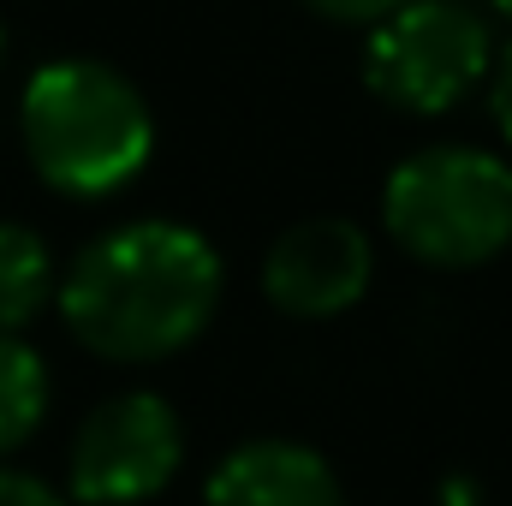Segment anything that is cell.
<instances>
[{"mask_svg":"<svg viewBox=\"0 0 512 506\" xmlns=\"http://www.w3.org/2000/svg\"><path fill=\"white\" fill-rule=\"evenodd\" d=\"M221 251L185 221H126L72 256L54 304L102 364H161L203 340L221 310Z\"/></svg>","mask_w":512,"mask_h":506,"instance_id":"6da1fadb","label":"cell"},{"mask_svg":"<svg viewBox=\"0 0 512 506\" xmlns=\"http://www.w3.org/2000/svg\"><path fill=\"white\" fill-rule=\"evenodd\" d=\"M18 137L36 179L60 197L102 203L155 155V120L126 72L102 60H48L18 96Z\"/></svg>","mask_w":512,"mask_h":506,"instance_id":"7a4b0ae2","label":"cell"},{"mask_svg":"<svg viewBox=\"0 0 512 506\" xmlns=\"http://www.w3.org/2000/svg\"><path fill=\"white\" fill-rule=\"evenodd\" d=\"M387 239L423 268H483L512 245V161L477 143H429L382 185Z\"/></svg>","mask_w":512,"mask_h":506,"instance_id":"3957f363","label":"cell"},{"mask_svg":"<svg viewBox=\"0 0 512 506\" xmlns=\"http://www.w3.org/2000/svg\"><path fill=\"white\" fill-rule=\"evenodd\" d=\"M495 36L465 0H405L370 24L364 84L399 114H453L477 84H489Z\"/></svg>","mask_w":512,"mask_h":506,"instance_id":"277c9868","label":"cell"},{"mask_svg":"<svg viewBox=\"0 0 512 506\" xmlns=\"http://www.w3.org/2000/svg\"><path fill=\"white\" fill-rule=\"evenodd\" d=\"M185 465V417L173 399L126 387L108 393L66 447V501L78 506H143L173 489Z\"/></svg>","mask_w":512,"mask_h":506,"instance_id":"5b68a950","label":"cell"},{"mask_svg":"<svg viewBox=\"0 0 512 506\" xmlns=\"http://www.w3.org/2000/svg\"><path fill=\"white\" fill-rule=\"evenodd\" d=\"M376 280V245L346 215H310L262 256V298L292 322H328L364 304Z\"/></svg>","mask_w":512,"mask_h":506,"instance_id":"8992f818","label":"cell"},{"mask_svg":"<svg viewBox=\"0 0 512 506\" xmlns=\"http://www.w3.org/2000/svg\"><path fill=\"white\" fill-rule=\"evenodd\" d=\"M203 506H346V483L316 447L292 435H251L215 459Z\"/></svg>","mask_w":512,"mask_h":506,"instance_id":"52a82bcc","label":"cell"},{"mask_svg":"<svg viewBox=\"0 0 512 506\" xmlns=\"http://www.w3.org/2000/svg\"><path fill=\"white\" fill-rule=\"evenodd\" d=\"M54 251L42 233L0 221V334H24L48 304H54Z\"/></svg>","mask_w":512,"mask_h":506,"instance_id":"ba28073f","label":"cell"},{"mask_svg":"<svg viewBox=\"0 0 512 506\" xmlns=\"http://www.w3.org/2000/svg\"><path fill=\"white\" fill-rule=\"evenodd\" d=\"M48 417V364L30 340L0 334V465L18 453Z\"/></svg>","mask_w":512,"mask_h":506,"instance_id":"9c48e42d","label":"cell"},{"mask_svg":"<svg viewBox=\"0 0 512 506\" xmlns=\"http://www.w3.org/2000/svg\"><path fill=\"white\" fill-rule=\"evenodd\" d=\"M0 506H72L54 483H42L36 471H18V465H0Z\"/></svg>","mask_w":512,"mask_h":506,"instance_id":"30bf717a","label":"cell"},{"mask_svg":"<svg viewBox=\"0 0 512 506\" xmlns=\"http://www.w3.org/2000/svg\"><path fill=\"white\" fill-rule=\"evenodd\" d=\"M304 6H316L322 18H340V24H382L405 0H304Z\"/></svg>","mask_w":512,"mask_h":506,"instance_id":"8fae6325","label":"cell"},{"mask_svg":"<svg viewBox=\"0 0 512 506\" xmlns=\"http://www.w3.org/2000/svg\"><path fill=\"white\" fill-rule=\"evenodd\" d=\"M489 108H495L501 137L512 143V42L495 54V66H489Z\"/></svg>","mask_w":512,"mask_h":506,"instance_id":"7c38bea8","label":"cell"},{"mask_svg":"<svg viewBox=\"0 0 512 506\" xmlns=\"http://www.w3.org/2000/svg\"><path fill=\"white\" fill-rule=\"evenodd\" d=\"M495 12H501V18L512 24V0H495Z\"/></svg>","mask_w":512,"mask_h":506,"instance_id":"4fadbf2b","label":"cell"},{"mask_svg":"<svg viewBox=\"0 0 512 506\" xmlns=\"http://www.w3.org/2000/svg\"><path fill=\"white\" fill-rule=\"evenodd\" d=\"M0 54H6V36H0Z\"/></svg>","mask_w":512,"mask_h":506,"instance_id":"5bb4252c","label":"cell"}]
</instances>
